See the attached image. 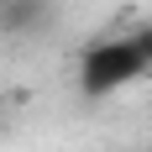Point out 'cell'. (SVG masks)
I'll list each match as a JSON object with an SVG mask.
<instances>
[{
	"label": "cell",
	"mask_w": 152,
	"mask_h": 152,
	"mask_svg": "<svg viewBox=\"0 0 152 152\" xmlns=\"http://www.w3.org/2000/svg\"><path fill=\"white\" fill-rule=\"evenodd\" d=\"M152 74V21L131 31H115V37H94L84 53H79V89L84 100H105V94H121L126 84Z\"/></svg>",
	"instance_id": "cell-1"
},
{
	"label": "cell",
	"mask_w": 152,
	"mask_h": 152,
	"mask_svg": "<svg viewBox=\"0 0 152 152\" xmlns=\"http://www.w3.org/2000/svg\"><path fill=\"white\" fill-rule=\"evenodd\" d=\"M47 16V0H0V26L5 31H31Z\"/></svg>",
	"instance_id": "cell-2"
}]
</instances>
